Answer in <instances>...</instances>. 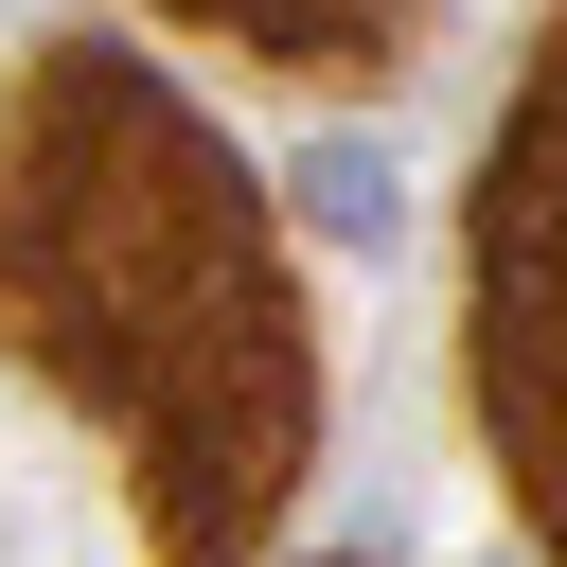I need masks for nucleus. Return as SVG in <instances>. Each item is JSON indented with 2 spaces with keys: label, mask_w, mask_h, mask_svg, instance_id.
Masks as SVG:
<instances>
[{
  "label": "nucleus",
  "mask_w": 567,
  "mask_h": 567,
  "mask_svg": "<svg viewBox=\"0 0 567 567\" xmlns=\"http://www.w3.org/2000/svg\"><path fill=\"white\" fill-rule=\"evenodd\" d=\"M0 319L53 390H89L142 478L159 549L230 567L284 478H301V319L266 266V213L230 142L124 71V53H35L0 106Z\"/></svg>",
  "instance_id": "f257e3e1"
},
{
  "label": "nucleus",
  "mask_w": 567,
  "mask_h": 567,
  "mask_svg": "<svg viewBox=\"0 0 567 567\" xmlns=\"http://www.w3.org/2000/svg\"><path fill=\"white\" fill-rule=\"evenodd\" d=\"M478 425L532 478V532L567 549V18L478 159Z\"/></svg>",
  "instance_id": "f03ea898"
},
{
  "label": "nucleus",
  "mask_w": 567,
  "mask_h": 567,
  "mask_svg": "<svg viewBox=\"0 0 567 567\" xmlns=\"http://www.w3.org/2000/svg\"><path fill=\"white\" fill-rule=\"evenodd\" d=\"M177 18H213L248 53H301V71H390L425 35V0H177Z\"/></svg>",
  "instance_id": "7ed1b4c3"
},
{
  "label": "nucleus",
  "mask_w": 567,
  "mask_h": 567,
  "mask_svg": "<svg viewBox=\"0 0 567 567\" xmlns=\"http://www.w3.org/2000/svg\"><path fill=\"white\" fill-rule=\"evenodd\" d=\"M301 230H337V248H390V230H408V195H390V142H301Z\"/></svg>",
  "instance_id": "20e7f679"
}]
</instances>
